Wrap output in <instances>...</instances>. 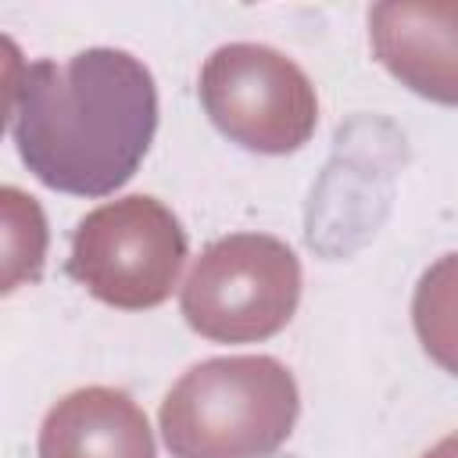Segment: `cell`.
<instances>
[{
	"label": "cell",
	"mask_w": 458,
	"mask_h": 458,
	"mask_svg": "<svg viewBox=\"0 0 458 458\" xmlns=\"http://www.w3.org/2000/svg\"><path fill=\"white\" fill-rule=\"evenodd\" d=\"M157 129L150 72L125 50L97 47L72 61L29 64L11 100V132L29 172L64 193L118 190Z\"/></svg>",
	"instance_id": "obj_1"
},
{
	"label": "cell",
	"mask_w": 458,
	"mask_h": 458,
	"mask_svg": "<svg viewBox=\"0 0 458 458\" xmlns=\"http://www.w3.org/2000/svg\"><path fill=\"white\" fill-rule=\"evenodd\" d=\"M186 261L179 218L154 197H122L89 211L75 236L68 272L111 308L161 304Z\"/></svg>",
	"instance_id": "obj_4"
},
{
	"label": "cell",
	"mask_w": 458,
	"mask_h": 458,
	"mask_svg": "<svg viewBox=\"0 0 458 458\" xmlns=\"http://www.w3.org/2000/svg\"><path fill=\"white\" fill-rule=\"evenodd\" d=\"M301 301L297 254L265 233L215 240L182 283L186 322L222 344H247L279 333Z\"/></svg>",
	"instance_id": "obj_3"
},
{
	"label": "cell",
	"mask_w": 458,
	"mask_h": 458,
	"mask_svg": "<svg viewBox=\"0 0 458 458\" xmlns=\"http://www.w3.org/2000/svg\"><path fill=\"white\" fill-rule=\"evenodd\" d=\"M297 383L265 354L193 365L161 401V433L175 458H265L297 422Z\"/></svg>",
	"instance_id": "obj_2"
},
{
	"label": "cell",
	"mask_w": 458,
	"mask_h": 458,
	"mask_svg": "<svg viewBox=\"0 0 458 458\" xmlns=\"http://www.w3.org/2000/svg\"><path fill=\"white\" fill-rule=\"evenodd\" d=\"M376 57L419 97L458 104V0L376 4L369 11Z\"/></svg>",
	"instance_id": "obj_6"
},
{
	"label": "cell",
	"mask_w": 458,
	"mask_h": 458,
	"mask_svg": "<svg viewBox=\"0 0 458 458\" xmlns=\"http://www.w3.org/2000/svg\"><path fill=\"white\" fill-rule=\"evenodd\" d=\"M422 458H458V433H451V437H444L437 447H429Z\"/></svg>",
	"instance_id": "obj_9"
},
{
	"label": "cell",
	"mask_w": 458,
	"mask_h": 458,
	"mask_svg": "<svg viewBox=\"0 0 458 458\" xmlns=\"http://www.w3.org/2000/svg\"><path fill=\"white\" fill-rule=\"evenodd\" d=\"M200 100L229 140L258 154L297 150L318 122L308 75L286 54L261 43L218 47L200 72Z\"/></svg>",
	"instance_id": "obj_5"
},
{
	"label": "cell",
	"mask_w": 458,
	"mask_h": 458,
	"mask_svg": "<svg viewBox=\"0 0 458 458\" xmlns=\"http://www.w3.org/2000/svg\"><path fill=\"white\" fill-rule=\"evenodd\" d=\"M39 458H154V437L129 394L86 386L47 411Z\"/></svg>",
	"instance_id": "obj_7"
},
{
	"label": "cell",
	"mask_w": 458,
	"mask_h": 458,
	"mask_svg": "<svg viewBox=\"0 0 458 458\" xmlns=\"http://www.w3.org/2000/svg\"><path fill=\"white\" fill-rule=\"evenodd\" d=\"M415 333L426 354L458 376V254L440 258L415 286Z\"/></svg>",
	"instance_id": "obj_8"
}]
</instances>
